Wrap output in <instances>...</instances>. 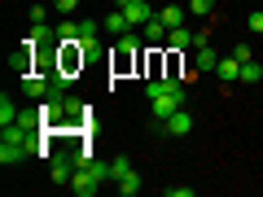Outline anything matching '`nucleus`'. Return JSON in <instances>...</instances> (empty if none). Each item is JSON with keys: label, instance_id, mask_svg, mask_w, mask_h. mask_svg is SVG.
Here are the masks:
<instances>
[{"label": "nucleus", "instance_id": "obj_1", "mask_svg": "<svg viewBox=\"0 0 263 197\" xmlns=\"http://www.w3.org/2000/svg\"><path fill=\"white\" fill-rule=\"evenodd\" d=\"M84 62H88V53H84L79 40H62V44H57V75L75 79L79 70H84Z\"/></svg>", "mask_w": 263, "mask_h": 197}, {"label": "nucleus", "instance_id": "obj_2", "mask_svg": "<svg viewBox=\"0 0 263 197\" xmlns=\"http://www.w3.org/2000/svg\"><path fill=\"white\" fill-rule=\"evenodd\" d=\"M136 48H141L136 31H127V35L114 40V53H110V70H114V75H127L132 66H136Z\"/></svg>", "mask_w": 263, "mask_h": 197}, {"label": "nucleus", "instance_id": "obj_3", "mask_svg": "<svg viewBox=\"0 0 263 197\" xmlns=\"http://www.w3.org/2000/svg\"><path fill=\"white\" fill-rule=\"evenodd\" d=\"M176 110H184V92H162V96H149V119H154V123H167Z\"/></svg>", "mask_w": 263, "mask_h": 197}, {"label": "nucleus", "instance_id": "obj_4", "mask_svg": "<svg viewBox=\"0 0 263 197\" xmlns=\"http://www.w3.org/2000/svg\"><path fill=\"white\" fill-rule=\"evenodd\" d=\"M22 92L35 96V101H44V96L57 92V84H53V75H44V70H31V75H22Z\"/></svg>", "mask_w": 263, "mask_h": 197}, {"label": "nucleus", "instance_id": "obj_5", "mask_svg": "<svg viewBox=\"0 0 263 197\" xmlns=\"http://www.w3.org/2000/svg\"><path fill=\"white\" fill-rule=\"evenodd\" d=\"M84 162V153H57L53 167H48V175H53V184H70V175H75V167Z\"/></svg>", "mask_w": 263, "mask_h": 197}, {"label": "nucleus", "instance_id": "obj_6", "mask_svg": "<svg viewBox=\"0 0 263 197\" xmlns=\"http://www.w3.org/2000/svg\"><path fill=\"white\" fill-rule=\"evenodd\" d=\"M70 188H75V193H79V197H92V193H97V188H101V180H97V175H92V171H88V167H84V162H79V167H75V175H70Z\"/></svg>", "mask_w": 263, "mask_h": 197}, {"label": "nucleus", "instance_id": "obj_7", "mask_svg": "<svg viewBox=\"0 0 263 197\" xmlns=\"http://www.w3.org/2000/svg\"><path fill=\"white\" fill-rule=\"evenodd\" d=\"M119 9L127 13V22H132V27H145V22L154 18V9H149V0H119Z\"/></svg>", "mask_w": 263, "mask_h": 197}, {"label": "nucleus", "instance_id": "obj_8", "mask_svg": "<svg viewBox=\"0 0 263 197\" xmlns=\"http://www.w3.org/2000/svg\"><path fill=\"white\" fill-rule=\"evenodd\" d=\"M158 131H167V136H189V131H193V114H189V110H176L167 123H158Z\"/></svg>", "mask_w": 263, "mask_h": 197}, {"label": "nucleus", "instance_id": "obj_9", "mask_svg": "<svg viewBox=\"0 0 263 197\" xmlns=\"http://www.w3.org/2000/svg\"><path fill=\"white\" fill-rule=\"evenodd\" d=\"M35 48H40V44L22 40V48L13 53V70H18V75H31V70H35Z\"/></svg>", "mask_w": 263, "mask_h": 197}, {"label": "nucleus", "instance_id": "obj_10", "mask_svg": "<svg viewBox=\"0 0 263 197\" xmlns=\"http://www.w3.org/2000/svg\"><path fill=\"white\" fill-rule=\"evenodd\" d=\"M167 35H171V27H167V22H162V18H158V13H154V18L145 22V44L162 48V44H167Z\"/></svg>", "mask_w": 263, "mask_h": 197}, {"label": "nucleus", "instance_id": "obj_11", "mask_svg": "<svg viewBox=\"0 0 263 197\" xmlns=\"http://www.w3.org/2000/svg\"><path fill=\"white\" fill-rule=\"evenodd\" d=\"M215 66H219V57H215L211 44H197L193 48V70H197V75H206V70H215Z\"/></svg>", "mask_w": 263, "mask_h": 197}, {"label": "nucleus", "instance_id": "obj_12", "mask_svg": "<svg viewBox=\"0 0 263 197\" xmlns=\"http://www.w3.org/2000/svg\"><path fill=\"white\" fill-rule=\"evenodd\" d=\"M27 153H31L27 145H18V141H0V162H5V167H18Z\"/></svg>", "mask_w": 263, "mask_h": 197}, {"label": "nucleus", "instance_id": "obj_13", "mask_svg": "<svg viewBox=\"0 0 263 197\" xmlns=\"http://www.w3.org/2000/svg\"><path fill=\"white\" fill-rule=\"evenodd\" d=\"M141 66H145V75H149V79H162V75H167V57H162V48H149Z\"/></svg>", "mask_w": 263, "mask_h": 197}, {"label": "nucleus", "instance_id": "obj_14", "mask_svg": "<svg viewBox=\"0 0 263 197\" xmlns=\"http://www.w3.org/2000/svg\"><path fill=\"white\" fill-rule=\"evenodd\" d=\"M114 188H119L123 197H136V193H141V188H145V180L136 175V167H132L127 175H119V180H114Z\"/></svg>", "mask_w": 263, "mask_h": 197}, {"label": "nucleus", "instance_id": "obj_15", "mask_svg": "<svg viewBox=\"0 0 263 197\" xmlns=\"http://www.w3.org/2000/svg\"><path fill=\"white\" fill-rule=\"evenodd\" d=\"M27 40H31V44H57V27H48V22H31Z\"/></svg>", "mask_w": 263, "mask_h": 197}, {"label": "nucleus", "instance_id": "obj_16", "mask_svg": "<svg viewBox=\"0 0 263 197\" xmlns=\"http://www.w3.org/2000/svg\"><path fill=\"white\" fill-rule=\"evenodd\" d=\"M105 31H110L114 40H119V35H127V31H132V22H127V13H123V9H114L110 18H105Z\"/></svg>", "mask_w": 263, "mask_h": 197}, {"label": "nucleus", "instance_id": "obj_17", "mask_svg": "<svg viewBox=\"0 0 263 197\" xmlns=\"http://www.w3.org/2000/svg\"><path fill=\"white\" fill-rule=\"evenodd\" d=\"M167 44H171V48H193V44H197V31H184V27H171Z\"/></svg>", "mask_w": 263, "mask_h": 197}, {"label": "nucleus", "instance_id": "obj_18", "mask_svg": "<svg viewBox=\"0 0 263 197\" xmlns=\"http://www.w3.org/2000/svg\"><path fill=\"white\" fill-rule=\"evenodd\" d=\"M215 70H219V79H241V62H237L233 53H228V57H219V66H215Z\"/></svg>", "mask_w": 263, "mask_h": 197}, {"label": "nucleus", "instance_id": "obj_19", "mask_svg": "<svg viewBox=\"0 0 263 197\" xmlns=\"http://www.w3.org/2000/svg\"><path fill=\"white\" fill-rule=\"evenodd\" d=\"M9 123H18V105H13V96L5 92L0 96V127H9Z\"/></svg>", "mask_w": 263, "mask_h": 197}, {"label": "nucleus", "instance_id": "obj_20", "mask_svg": "<svg viewBox=\"0 0 263 197\" xmlns=\"http://www.w3.org/2000/svg\"><path fill=\"white\" fill-rule=\"evenodd\" d=\"M184 13H189V9H184V5H167V9H162V13H158V18H162V22H167V27H184Z\"/></svg>", "mask_w": 263, "mask_h": 197}, {"label": "nucleus", "instance_id": "obj_21", "mask_svg": "<svg viewBox=\"0 0 263 197\" xmlns=\"http://www.w3.org/2000/svg\"><path fill=\"white\" fill-rule=\"evenodd\" d=\"M62 40H79V22L75 18H62V22H57V44H62Z\"/></svg>", "mask_w": 263, "mask_h": 197}, {"label": "nucleus", "instance_id": "obj_22", "mask_svg": "<svg viewBox=\"0 0 263 197\" xmlns=\"http://www.w3.org/2000/svg\"><path fill=\"white\" fill-rule=\"evenodd\" d=\"M263 79V66L259 62H241V79H237V84H259Z\"/></svg>", "mask_w": 263, "mask_h": 197}, {"label": "nucleus", "instance_id": "obj_23", "mask_svg": "<svg viewBox=\"0 0 263 197\" xmlns=\"http://www.w3.org/2000/svg\"><path fill=\"white\" fill-rule=\"evenodd\" d=\"M189 13H197V18H211V13H215V0H189Z\"/></svg>", "mask_w": 263, "mask_h": 197}, {"label": "nucleus", "instance_id": "obj_24", "mask_svg": "<svg viewBox=\"0 0 263 197\" xmlns=\"http://www.w3.org/2000/svg\"><path fill=\"white\" fill-rule=\"evenodd\" d=\"M97 31L101 27H97L92 18H79V40H97Z\"/></svg>", "mask_w": 263, "mask_h": 197}, {"label": "nucleus", "instance_id": "obj_25", "mask_svg": "<svg viewBox=\"0 0 263 197\" xmlns=\"http://www.w3.org/2000/svg\"><path fill=\"white\" fill-rule=\"evenodd\" d=\"M110 171H114V180H119V175H127V171H132V158H123V153H119V158L110 162Z\"/></svg>", "mask_w": 263, "mask_h": 197}, {"label": "nucleus", "instance_id": "obj_26", "mask_svg": "<svg viewBox=\"0 0 263 197\" xmlns=\"http://www.w3.org/2000/svg\"><path fill=\"white\" fill-rule=\"evenodd\" d=\"M53 9H57V13H66V18H70V13L79 9V0H53Z\"/></svg>", "mask_w": 263, "mask_h": 197}, {"label": "nucleus", "instance_id": "obj_27", "mask_svg": "<svg viewBox=\"0 0 263 197\" xmlns=\"http://www.w3.org/2000/svg\"><path fill=\"white\" fill-rule=\"evenodd\" d=\"M167 197H193V188H189V184H171Z\"/></svg>", "mask_w": 263, "mask_h": 197}, {"label": "nucleus", "instance_id": "obj_28", "mask_svg": "<svg viewBox=\"0 0 263 197\" xmlns=\"http://www.w3.org/2000/svg\"><path fill=\"white\" fill-rule=\"evenodd\" d=\"M250 31H254V35H263V9L250 13Z\"/></svg>", "mask_w": 263, "mask_h": 197}, {"label": "nucleus", "instance_id": "obj_29", "mask_svg": "<svg viewBox=\"0 0 263 197\" xmlns=\"http://www.w3.org/2000/svg\"><path fill=\"white\" fill-rule=\"evenodd\" d=\"M233 57H237V62H254V57H250V44H237Z\"/></svg>", "mask_w": 263, "mask_h": 197}, {"label": "nucleus", "instance_id": "obj_30", "mask_svg": "<svg viewBox=\"0 0 263 197\" xmlns=\"http://www.w3.org/2000/svg\"><path fill=\"white\" fill-rule=\"evenodd\" d=\"M31 22H48V5H35L31 9Z\"/></svg>", "mask_w": 263, "mask_h": 197}, {"label": "nucleus", "instance_id": "obj_31", "mask_svg": "<svg viewBox=\"0 0 263 197\" xmlns=\"http://www.w3.org/2000/svg\"><path fill=\"white\" fill-rule=\"evenodd\" d=\"M254 5H263V0H254Z\"/></svg>", "mask_w": 263, "mask_h": 197}, {"label": "nucleus", "instance_id": "obj_32", "mask_svg": "<svg viewBox=\"0 0 263 197\" xmlns=\"http://www.w3.org/2000/svg\"><path fill=\"white\" fill-rule=\"evenodd\" d=\"M259 9H263V5H259Z\"/></svg>", "mask_w": 263, "mask_h": 197}]
</instances>
